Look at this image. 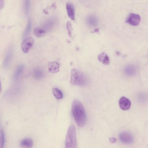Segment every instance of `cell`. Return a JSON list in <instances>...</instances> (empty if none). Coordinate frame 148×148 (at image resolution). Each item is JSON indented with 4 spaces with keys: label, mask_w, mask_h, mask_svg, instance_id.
<instances>
[{
    "label": "cell",
    "mask_w": 148,
    "mask_h": 148,
    "mask_svg": "<svg viewBox=\"0 0 148 148\" xmlns=\"http://www.w3.org/2000/svg\"><path fill=\"white\" fill-rule=\"evenodd\" d=\"M71 110L74 118L77 124L82 127L85 124L86 115L84 107L78 100H75L73 102Z\"/></svg>",
    "instance_id": "obj_1"
},
{
    "label": "cell",
    "mask_w": 148,
    "mask_h": 148,
    "mask_svg": "<svg viewBox=\"0 0 148 148\" xmlns=\"http://www.w3.org/2000/svg\"><path fill=\"white\" fill-rule=\"evenodd\" d=\"M88 82L87 77L81 72L75 69L71 70L70 82L71 84L84 86L86 85Z\"/></svg>",
    "instance_id": "obj_2"
},
{
    "label": "cell",
    "mask_w": 148,
    "mask_h": 148,
    "mask_svg": "<svg viewBox=\"0 0 148 148\" xmlns=\"http://www.w3.org/2000/svg\"><path fill=\"white\" fill-rule=\"evenodd\" d=\"M77 139L75 127L71 125L69 127L65 140V146L66 148H76Z\"/></svg>",
    "instance_id": "obj_3"
},
{
    "label": "cell",
    "mask_w": 148,
    "mask_h": 148,
    "mask_svg": "<svg viewBox=\"0 0 148 148\" xmlns=\"http://www.w3.org/2000/svg\"><path fill=\"white\" fill-rule=\"evenodd\" d=\"M34 43L33 38L31 37L25 38L21 44V48L23 51L27 53L31 49Z\"/></svg>",
    "instance_id": "obj_4"
},
{
    "label": "cell",
    "mask_w": 148,
    "mask_h": 148,
    "mask_svg": "<svg viewBox=\"0 0 148 148\" xmlns=\"http://www.w3.org/2000/svg\"><path fill=\"white\" fill-rule=\"evenodd\" d=\"M141 20L138 14L133 13H130L126 18L125 22L132 26H136L140 23Z\"/></svg>",
    "instance_id": "obj_5"
},
{
    "label": "cell",
    "mask_w": 148,
    "mask_h": 148,
    "mask_svg": "<svg viewBox=\"0 0 148 148\" xmlns=\"http://www.w3.org/2000/svg\"><path fill=\"white\" fill-rule=\"evenodd\" d=\"M119 138L122 143L125 144H132L134 140L132 135L130 133L126 132L121 133L119 134Z\"/></svg>",
    "instance_id": "obj_6"
},
{
    "label": "cell",
    "mask_w": 148,
    "mask_h": 148,
    "mask_svg": "<svg viewBox=\"0 0 148 148\" xmlns=\"http://www.w3.org/2000/svg\"><path fill=\"white\" fill-rule=\"evenodd\" d=\"M120 108L123 110H127L130 109L131 106L130 100L124 96L121 97L119 101Z\"/></svg>",
    "instance_id": "obj_7"
},
{
    "label": "cell",
    "mask_w": 148,
    "mask_h": 148,
    "mask_svg": "<svg viewBox=\"0 0 148 148\" xmlns=\"http://www.w3.org/2000/svg\"><path fill=\"white\" fill-rule=\"evenodd\" d=\"M60 63L59 61L50 62L48 64L49 71L51 73H55L59 71Z\"/></svg>",
    "instance_id": "obj_8"
},
{
    "label": "cell",
    "mask_w": 148,
    "mask_h": 148,
    "mask_svg": "<svg viewBox=\"0 0 148 148\" xmlns=\"http://www.w3.org/2000/svg\"><path fill=\"white\" fill-rule=\"evenodd\" d=\"M124 71L125 74L129 76H133L136 73V69L135 66L132 64H129L125 66Z\"/></svg>",
    "instance_id": "obj_9"
},
{
    "label": "cell",
    "mask_w": 148,
    "mask_h": 148,
    "mask_svg": "<svg viewBox=\"0 0 148 148\" xmlns=\"http://www.w3.org/2000/svg\"><path fill=\"white\" fill-rule=\"evenodd\" d=\"M66 7L69 17L72 20H74L75 16V10L74 6L72 3L68 2L66 4Z\"/></svg>",
    "instance_id": "obj_10"
},
{
    "label": "cell",
    "mask_w": 148,
    "mask_h": 148,
    "mask_svg": "<svg viewBox=\"0 0 148 148\" xmlns=\"http://www.w3.org/2000/svg\"><path fill=\"white\" fill-rule=\"evenodd\" d=\"M98 59L99 61L105 65H107L109 64L110 60L108 55L105 53L102 52L100 54L98 57Z\"/></svg>",
    "instance_id": "obj_11"
},
{
    "label": "cell",
    "mask_w": 148,
    "mask_h": 148,
    "mask_svg": "<svg viewBox=\"0 0 148 148\" xmlns=\"http://www.w3.org/2000/svg\"><path fill=\"white\" fill-rule=\"evenodd\" d=\"M20 145L23 147H32L33 145V140L30 138H25L21 141Z\"/></svg>",
    "instance_id": "obj_12"
},
{
    "label": "cell",
    "mask_w": 148,
    "mask_h": 148,
    "mask_svg": "<svg viewBox=\"0 0 148 148\" xmlns=\"http://www.w3.org/2000/svg\"><path fill=\"white\" fill-rule=\"evenodd\" d=\"M12 56V51L10 50L8 52L3 61V65L5 67L8 66L10 63Z\"/></svg>",
    "instance_id": "obj_13"
},
{
    "label": "cell",
    "mask_w": 148,
    "mask_h": 148,
    "mask_svg": "<svg viewBox=\"0 0 148 148\" xmlns=\"http://www.w3.org/2000/svg\"><path fill=\"white\" fill-rule=\"evenodd\" d=\"M34 35L38 38H41L44 37L46 33L44 30L38 27L34 29Z\"/></svg>",
    "instance_id": "obj_14"
},
{
    "label": "cell",
    "mask_w": 148,
    "mask_h": 148,
    "mask_svg": "<svg viewBox=\"0 0 148 148\" xmlns=\"http://www.w3.org/2000/svg\"><path fill=\"white\" fill-rule=\"evenodd\" d=\"M24 66L23 64L18 65L17 67L14 72V77L17 79L20 76L23 69Z\"/></svg>",
    "instance_id": "obj_15"
},
{
    "label": "cell",
    "mask_w": 148,
    "mask_h": 148,
    "mask_svg": "<svg viewBox=\"0 0 148 148\" xmlns=\"http://www.w3.org/2000/svg\"><path fill=\"white\" fill-rule=\"evenodd\" d=\"M54 96L57 99H61L63 97V94L62 92L57 88H53L52 90Z\"/></svg>",
    "instance_id": "obj_16"
},
{
    "label": "cell",
    "mask_w": 148,
    "mask_h": 148,
    "mask_svg": "<svg viewBox=\"0 0 148 148\" xmlns=\"http://www.w3.org/2000/svg\"><path fill=\"white\" fill-rule=\"evenodd\" d=\"M5 137L4 131L2 130L0 136V148L4 147L5 143Z\"/></svg>",
    "instance_id": "obj_17"
},
{
    "label": "cell",
    "mask_w": 148,
    "mask_h": 148,
    "mask_svg": "<svg viewBox=\"0 0 148 148\" xmlns=\"http://www.w3.org/2000/svg\"><path fill=\"white\" fill-rule=\"evenodd\" d=\"M66 26L68 34L70 37H71L72 36L73 28L71 23L70 21H67Z\"/></svg>",
    "instance_id": "obj_18"
},
{
    "label": "cell",
    "mask_w": 148,
    "mask_h": 148,
    "mask_svg": "<svg viewBox=\"0 0 148 148\" xmlns=\"http://www.w3.org/2000/svg\"><path fill=\"white\" fill-rule=\"evenodd\" d=\"M31 27V23L30 20H29L27 25L24 32V36L25 37L29 33Z\"/></svg>",
    "instance_id": "obj_19"
},
{
    "label": "cell",
    "mask_w": 148,
    "mask_h": 148,
    "mask_svg": "<svg viewBox=\"0 0 148 148\" xmlns=\"http://www.w3.org/2000/svg\"><path fill=\"white\" fill-rule=\"evenodd\" d=\"M89 18V23L92 26H94L97 25V20L95 17L91 16Z\"/></svg>",
    "instance_id": "obj_20"
},
{
    "label": "cell",
    "mask_w": 148,
    "mask_h": 148,
    "mask_svg": "<svg viewBox=\"0 0 148 148\" xmlns=\"http://www.w3.org/2000/svg\"><path fill=\"white\" fill-rule=\"evenodd\" d=\"M29 4V0H25V8L26 12L27 11Z\"/></svg>",
    "instance_id": "obj_21"
},
{
    "label": "cell",
    "mask_w": 148,
    "mask_h": 148,
    "mask_svg": "<svg viewBox=\"0 0 148 148\" xmlns=\"http://www.w3.org/2000/svg\"><path fill=\"white\" fill-rule=\"evenodd\" d=\"M4 0H0V10L4 7Z\"/></svg>",
    "instance_id": "obj_22"
},
{
    "label": "cell",
    "mask_w": 148,
    "mask_h": 148,
    "mask_svg": "<svg viewBox=\"0 0 148 148\" xmlns=\"http://www.w3.org/2000/svg\"><path fill=\"white\" fill-rule=\"evenodd\" d=\"M109 140L111 143H114L116 141V139L114 138H109Z\"/></svg>",
    "instance_id": "obj_23"
},
{
    "label": "cell",
    "mask_w": 148,
    "mask_h": 148,
    "mask_svg": "<svg viewBox=\"0 0 148 148\" xmlns=\"http://www.w3.org/2000/svg\"><path fill=\"white\" fill-rule=\"evenodd\" d=\"M2 90V88L1 82H0V93L1 92Z\"/></svg>",
    "instance_id": "obj_24"
},
{
    "label": "cell",
    "mask_w": 148,
    "mask_h": 148,
    "mask_svg": "<svg viewBox=\"0 0 148 148\" xmlns=\"http://www.w3.org/2000/svg\"><path fill=\"white\" fill-rule=\"evenodd\" d=\"M44 12L45 14H47L48 11L46 9H45L44 10Z\"/></svg>",
    "instance_id": "obj_25"
},
{
    "label": "cell",
    "mask_w": 148,
    "mask_h": 148,
    "mask_svg": "<svg viewBox=\"0 0 148 148\" xmlns=\"http://www.w3.org/2000/svg\"></svg>",
    "instance_id": "obj_26"
}]
</instances>
